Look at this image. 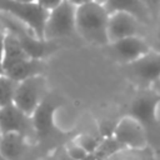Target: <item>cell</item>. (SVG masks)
<instances>
[{
	"instance_id": "cell-1",
	"label": "cell",
	"mask_w": 160,
	"mask_h": 160,
	"mask_svg": "<svg viewBox=\"0 0 160 160\" xmlns=\"http://www.w3.org/2000/svg\"><path fill=\"white\" fill-rule=\"evenodd\" d=\"M109 12L104 5L90 1L76 8V31L88 41L98 45H109Z\"/></svg>"
},
{
	"instance_id": "cell-2",
	"label": "cell",
	"mask_w": 160,
	"mask_h": 160,
	"mask_svg": "<svg viewBox=\"0 0 160 160\" xmlns=\"http://www.w3.org/2000/svg\"><path fill=\"white\" fill-rule=\"evenodd\" d=\"M0 12H4L28 29L40 40L44 39L45 24L49 16V11L38 5V2H19L16 0H0Z\"/></svg>"
},
{
	"instance_id": "cell-3",
	"label": "cell",
	"mask_w": 160,
	"mask_h": 160,
	"mask_svg": "<svg viewBox=\"0 0 160 160\" xmlns=\"http://www.w3.org/2000/svg\"><path fill=\"white\" fill-rule=\"evenodd\" d=\"M0 22L8 32L12 34L18 39L19 44L30 59L42 60V58L49 55L55 49L52 44H50L48 40L38 39L30 29H28L21 22L4 12H0Z\"/></svg>"
},
{
	"instance_id": "cell-4",
	"label": "cell",
	"mask_w": 160,
	"mask_h": 160,
	"mask_svg": "<svg viewBox=\"0 0 160 160\" xmlns=\"http://www.w3.org/2000/svg\"><path fill=\"white\" fill-rule=\"evenodd\" d=\"M160 104V94L151 89H142L139 91L129 106V116L135 119L149 134L158 129L156 109Z\"/></svg>"
},
{
	"instance_id": "cell-5",
	"label": "cell",
	"mask_w": 160,
	"mask_h": 160,
	"mask_svg": "<svg viewBox=\"0 0 160 160\" xmlns=\"http://www.w3.org/2000/svg\"><path fill=\"white\" fill-rule=\"evenodd\" d=\"M76 6L69 0H64L58 8L49 11V16L45 24L44 39L52 40L58 38H65L74 34L75 26Z\"/></svg>"
},
{
	"instance_id": "cell-6",
	"label": "cell",
	"mask_w": 160,
	"mask_h": 160,
	"mask_svg": "<svg viewBox=\"0 0 160 160\" xmlns=\"http://www.w3.org/2000/svg\"><path fill=\"white\" fill-rule=\"evenodd\" d=\"M45 98V80L41 75L22 80L18 84L14 105L22 112L31 116L38 105Z\"/></svg>"
},
{
	"instance_id": "cell-7",
	"label": "cell",
	"mask_w": 160,
	"mask_h": 160,
	"mask_svg": "<svg viewBox=\"0 0 160 160\" xmlns=\"http://www.w3.org/2000/svg\"><path fill=\"white\" fill-rule=\"evenodd\" d=\"M59 105L60 104L52 96H45L32 112V128L35 136L39 141L45 142L52 136H56V134H59V130L56 129L54 122V114Z\"/></svg>"
},
{
	"instance_id": "cell-8",
	"label": "cell",
	"mask_w": 160,
	"mask_h": 160,
	"mask_svg": "<svg viewBox=\"0 0 160 160\" xmlns=\"http://www.w3.org/2000/svg\"><path fill=\"white\" fill-rule=\"evenodd\" d=\"M112 136L124 148L141 150L148 144V134L145 129L131 116H124L114 129Z\"/></svg>"
},
{
	"instance_id": "cell-9",
	"label": "cell",
	"mask_w": 160,
	"mask_h": 160,
	"mask_svg": "<svg viewBox=\"0 0 160 160\" xmlns=\"http://www.w3.org/2000/svg\"><path fill=\"white\" fill-rule=\"evenodd\" d=\"M8 132H16L26 139L35 135L31 116L22 112L14 104L0 108V135Z\"/></svg>"
},
{
	"instance_id": "cell-10",
	"label": "cell",
	"mask_w": 160,
	"mask_h": 160,
	"mask_svg": "<svg viewBox=\"0 0 160 160\" xmlns=\"http://www.w3.org/2000/svg\"><path fill=\"white\" fill-rule=\"evenodd\" d=\"M125 65L126 72L142 84H151L160 79V51L150 50L144 56Z\"/></svg>"
},
{
	"instance_id": "cell-11",
	"label": "cell",
	"mask_w": 160,
	"mask_h": 160,
	"mask_svg": "<svg viewBox=\"0 0 160 160\" xmlns=\"http://www.w3.org/2000/svg\"><path fill=\"white\" fill-rule=\"evenodd\" d=\"M108 46H109L110 54L116 60L125 62V64L138 60L139 58L144 56L151 50L149 44L139 36L124 38L114 42H110Z\"/></svg>"
},
{
	"instance_id": "cell-12",
	"label": "cell",
	"mask_w": 160,
	"mask_h": 160,
	"mask_svg": "<svg viewBox=\"0 0 160 160\" xmlns=\"http://www.w3.org/2000/svg\"><path fill=\"white\" fill-rule=\"evenodd\" d=\"M139 30H140V21H138L134 16L125 12L109 14V21H108L109 44L124 38L138 36Z\"/></svg>"
},
{
	"instance_id": "cell-13",
	"label": "cell",
	"mask_w": 160,
	"mask_h": 160,
	"mask_svg": "<svg viewBox=\"0 0 160 160\" xmlns=\"http://www.w3.org/2000/svg\"><path fill=\"white\" fill-rule=\"evenodd\" d=\"M104 8L109 14L125 12L140 22H148L150 11L140 0H106Z\"/></svg>"
},
{
	"instance_id": "cell-14",
	"label": "cell",
	"mask_w": 160,
	"mask_h": 160,
	"mask_svg": "<svg viewBox=\"0 0 160 160\" xmlns=\"http://www.w3.org/2000/svg\"><path fill=\"white\" fill-rule=\"evenodd\" d=\"M28 151L26 138L16 134L8 132L0 135V152L8 160H20Z\"/></svg>"
},
{
	"instance_id": "cell-15",
	"label": "cell",
	"mask_w": 160,
	"mask_h": 160,
	"mask_svg": "<svg viewBox=\"0 0 160 160\" xmlns=\"http://www.w3.org/2000/svg\"><path fill=\"white\" fill-rule=\"evenodd\" d=\"M45 70V65L42 62V60L39 59H25L15 65H12L11 68L6 69L4 71V75H6L8 78L12 79L16 82H20L22 80L34 78V76H39L44 72Z\"/></svg>"
},
{
	"instance_id": "cell-16",
	"label": "cell",
	"mask_w": 160,
	"mask_h": 160,
	"mask_svg": "<svg viewBox=\"0 0 160 160\" xmlns=\"http://www.w3.org/2000/svg\"><path fill=\"white\" fill-rule=\"evenodd\" d=\"M29 59L21 45L19 44L18 39L6 31L5 39H4V59H2V71L11 68L12 65Z\"/></svg>"
},
{
	"instance_id": "cell-17",
	"label": "cell",
	"mask_w": 160,
	"mask_h": 160,
	"mask_svg": "<svg viewBox=\"0 0 160 160\" xmlns=\"http://www.w3.org/2000/svg\"><path fill=\"white\" fill-rule=\"evenodd\" d=\"M124 149L125 148L119 141H116L114 136L105 138L102 141H100V145L95 150L94 156H95L96 160H108L109 158L114 156L115 154L120 152Z\"/></svg>"
},
{
	"instance_id": "cell-18",
	"label": "cell",
	"mask_w": 160,
	"mask_h": 160,
	"mask_svg": "<svg viewBox=\"0 0 160 160\" xmlns=\"http://www.w3.org/2000/svg\"><path fill=\"white\" fill-rule=\"evenodd\" d=\"M18 84L19 82L14 81L6 75H0V108L14 104V96Z\"/></svg>"
},
{
	"instance_id": "cell-19",
	"label": "cell",
	"mask_w": 160,
	"mask_h": 160,
	"mask_svg": "<svg viewBox=\"0 0 160 160\" xmlns=\"http://www.w3.org/2000/svg\"><path fill=\"white\" fill-rule=\"evenodd\" d=\"M75 144H78L80 148H82L88 154H94L95 150L98 149V146L100 145V140L94 138L92 135H89V134H81Z\"/></svg>"
},
{
	"instance_id": "cell-20",
	"label": "cell",
	"mask_w": 160,
	"mask_h": 160,
	"mask_svg": "<svg viewBox=\"0 0 160 160\" xmlns=\"http://www.w3.org/2000/svg\"><path fill=\"white\" fill-rule=\"evenodd\" d=\"M66 154H68V156H69L71 160H84V159L89 155V154H88L82 148H80L78 144H71L70 146H68Z\"/></svg>"
},
{
	"instance_id": "cell-21",
	"label": "cell",
	"mask_w": 160,
	"mask_h": 160,
	"mask_svg": "<svg viewBox=\"0 0 160 160\" xmlns=\"http://www.w3.org/2000/svg\"><path fill=\"white\" fill-rule=\"evenodd\" d=\"M64 0H36L38 5L41 6L42 9H45L46 11H51L55 8H58Z\"/></svg>"
},
{
	"instance_id": "cell-22",
	"label": "cell",
	"mask_w": 160,
	"mask_h": 160,
	"mask_svg": "<svg viewBox=\"0 0 160 160\" xmlns=\"http://www.w3.org/2000/svg\"><path fill=\"white\" fill-rule=\"evenodd\" d=\"M6 30L0 22V75L4 74L2 71V59H4V39H5Z\"/></svg>"
},
{
	"instance_id": "cell-23",
	"label": "cell",
	"mask_w": 160,
	"mask_h": 160,
	"mask_svg": "<svg viewBox=\"0 0 160 160\" xmlns=\"http://www.w3.org/2000/svg\"><path fill=\"white\" fill-rule=\"evenodd\" d=\"M148 9L150 12L152 11H158L160 9V0H140Z\"/></svg>"
},
{
	"instance_id": "cell-24",
	"label": "cell",
	"mask_w": 160,
	"mask_h": 160,
	"mask_svg": "<svg viewBox=\"0 0 160 160\" xmlns=\"http://www.w3.org/2000/svg\"><path fill=\"white\" fill-rule=\"evenodd\" d=\"M72 5H75L76 8L78 6H80V5H84V4H86V2H90V1H92V0H69Z\"/></svg>"
},
{
	"instance_id": "cell-25",
	"label": "cell",
	"mask_w": 160,
	"mask_h": 160,
	"mask_svg": "<svg viewBox=\"0 0 160 160\" xmlns=\"http://www.w3.org/2000/svg\"><path fill=\"white\" fill-rule=\"evenodd\" d=\"M156 44L159 45L158 48H156V50L155 51H160V29L158 30V32H156Z\"/></svg>"
},
{
	"instance_id": "cell-26",
	"label": "cell",
	"mask_w": 160,
	"mask_h": 160,
	"mask_svg": "<svg viewBox=\"0 0 160 160\" xmlns=\"http://www.w3.org/2000/svg\"><path fill=\"white\" fill-rule=\"evenodd\" d=\"M19 2H36V0H16Z\"/></svg>"
},
{
	"instance_id": "cell-27",
	"label": "cell",
	"mask_w": 160,
	"mask_h": 160,
	"mask_svg": "<svg viewBox=\"0 0 160 160\" xmlns=\"http://www.w3.org/2000/svg\"><path fill=\"white\" fill-rule=\"evenodd\" d=\"M92 1H95V2H99V4H101V5H104L106 0H92Z\"/></svg>"
},
{
	"instance_id": "cell-28",
	"label": "cell",
	"mask_w": 160,
	"mask_h": 160,
	"mask_svg": "<svg viewBox=\"0 0 160 160\" xmlns=\"http://www.w3.org/2000/svg\"><path fill=\"white\" fill-rule=\"evenodd\" d=\"M0 160H8V159H6V158H4V156L1 155V152H0Z\"/></svg>"
}]
</instances>
